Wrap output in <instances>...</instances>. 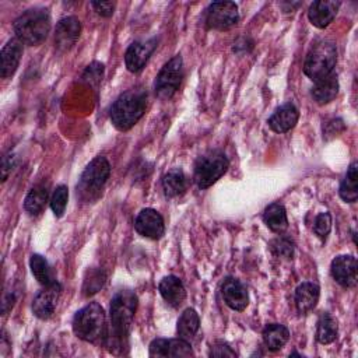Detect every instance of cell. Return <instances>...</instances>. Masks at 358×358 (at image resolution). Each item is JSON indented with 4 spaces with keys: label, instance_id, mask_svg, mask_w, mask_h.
I'll use <instances>...</instances> for the list:
<instances>
[{
    "label": "cell",
    "instance_id": "1",
    "mask_svg": "<svg viewBox=\"0 0 358 358\" xmlns=\"http://www.w3.org/2000/svg\"><path fill=\"white\" fill-rule=\"evenodd\" d=\"M137 309V296L131 291L117 292L110 302V330L106 333L110 350L122 348L127 338L134 313Z\"/></svg>",
    "mask_w": 358,
    "mask_h": 358
},
{
    "label": "cell",
    "instance_id": "2",
    "mask_svg": "<svg viewBox=\"0 0 358 358\" xmlns=\"http://www.w3.org/2000/svg\"><path fill=\"white\" fill-rule=\"evenodd\" d=\"M147 94L143 90H129L119 95L110 108V120L119 130L131 129L144 115Z\"/></svg>",
    "mask_w": 358,
    "mask_h": 358
},
{
    "label": "cell",
    "instance_id": "3",
    "mask_svg": "<svg viewBox=\"0 0 358 358\" xmlns=\"http://www.w3.org/2000/svg\"><path fill=\"white\" fill-rule=\"evenodd\" d=\"M50 31V17L45 8H31L22 13L14 22L17 39L25 45L41 43Z\"/></svg>",
    "mask_w": 358,
    "mask_h": 358
},
{
    "label": "cell",
    "instance_id": "4",
    "mask_svg": "<svg viewBox=\"0 0 358 358\" xmlns=\"http://www.w3.org/2000/svg\"><path fill=\"white\" fill-rule=\"evenodd\" d=\"M74 334L88 343H96L106 337V320L103 308L91 302L83 309H80L73 319Z\"/></svg>",
    "mask_w": 358,
    "mask_h": 358
},
{
    "label": "cell",
    "instance_id": "5",
    "mask_svg": "<svg viewBox=\"0 0 358 358\" xmlns=\"http://www.w3.org/2000/svg\"><path fill=\"white\" fill-rule=\"evenodd\" d=\"M337 63V49L329 41L315 43L308 52L303 63V73L313 81H317L333 73Z\"/></svg>",
    "mask_w": 358,
    "mask_h": 358
},
{
    "label": "cell",
    "instance_id": "6",
    "mask_svg": "<svg viewBox=\"0 0 358 358\" xmlns=\"http://www.w3.org/2000/svg\"><path fill=\"white\" fill-rule=\"evenodd\" d=\"M228 158L221 151H211L200 157L194 165V180L200 189L215 183L228 169Z\"/></svg>",
    "mask_w": 358,
    "mask_h": 358
},
{
    "label": "cell",
    "instance_id": "7",
    "mask_svg": "<svg viewBox=\"0 0 358 358\" xmlns=\"http://www.w3.org/2000/svg\"><path fill=\"white\" fill-rule=\"evenodd\" d=\"M183 78V60L180 55L173 56L164 64L155 78V94L161 99H169L179 88Z\"/></svg>",
    "mask_w": 358,
    "mask_h": 358
},
{
    "label": "cell",
    "instance_id": "8",
    "mask_svg": "<svg viewBox=\"0 0 358 358\" xmlns=\"http://www.w3.org/2000/svg\"><path fill=\"white\" fill-rule=\"evenodd\" d=\"M109 173H110V165L108 159L99 155L87 165L77 187L83 196L91 197L92 194L98 193L102 189V186L106 183L109 178Z\"/></svg>",
    "mask_w": 358,
    "mask_h": 358
},
{
    "label": "cell",
    "instance_id": "9",
    "mask_svg": "<svg viewBox=\"0 0 358 358\" xmlns=\"http://www.w3.org/2000/svg\"><path fill=\"white\" fill-rule=\"evenodd\" d=\"M239 20L238 6L232 1H215L208 6L206 22L213 29H228Z\"/></svg>",
    "mask_w": 358,
    "mask_h": 358
},
{
    "label": "cell",
    "instance_id": "10",
    "mask_svg": "<svg viewBox=\"0 0 358 358\" xmlns=\"http://www.w3.org/2000/svg\"><path fill=\"white\" fill-rule=\"evenodd\" d=\"M193 351L187 340L180 337L178 338H155L150 344V357H161V358H179V357H192Z\"/></svg>",
    "mask_w": 358,
    "mask_h": 358
},
{
    "label": "cell",
    "instance_id": "11",
    "mask_svg": "<svg viewBox=\"0 0 358 358\" xmlns=\"http://www.w3.org/2000/svg\"><path fill=\"white\" fill-rule=\"evenodd\" d=\"M136 231L145 238L158 239L164 235L165 225L162 215L154 208H144L138 213L134 221Z\"/></svg>",
    "mask_w": 358,
    "mask_h": 358
},
{
    "label": "cell",
    "instance_id": "12",
    "mask_svg": "<svg viewBox=\"0 0 358 358\" xmlns=\"http://www.w3.org/2000/svg\"><path fill=\"white\" fill-rule=\"evenodd\" d=\"M330 271L334 281L345 288H351L357 284V260L350 255L337 256L331 262Z\"/></svg>",
    "mask_w": 358,
    "mask_h": 358
},
{
    "label": "cell",
    "instance_id": "13",
    "mask_svg": "<svg viewBox=\"0 0 358 358\" xmlns=\"http://www.w3.org/2000/svg\"><path fill=\"white\" fill-rule=\"evenodd\" d=\"M60 289V284L55 281L50 285H45V288L36 294L32 302V310L35 316H38L39 319H48L53 315Z\"/></svg>",
    "mask_w": 358,
    "mask_h": 358
},
{
    "label": "cell",
    "instance_id": "14",
    "mask_svg": "<svg viewBox=\"0 0 358 358\" xmlns=\"http://www.w3.org/2000/svg\"><path fill=\"white\" fill-rule=\"evenodd\" d=\"M155 46H157L155 39L133 42L127 48L126 55H124V62H126L127 70L131 71V73L140 71L145 66V63L150 59L151 53L154 52Z\"/></svg>",
    "mask_w": 358,
    "mask_h": 358
},
{
    "label": "cell",
    "instance_id": "15",
    "mask_svg": "<svg viewBox=\"0 0 358 358\" xmlns=\"http://www.w3.org/2000/svg\"><path fill=\"white\" fill-rule=\"evenodd\" d=\"M81 32V24L76 17L62 18L55 31V43L59 50H69L77 42Z\"/></svg>",
    "mask_w": 358,
    "mask_h": 358
},
{
    "label": "cell",
    "instance_id": "16",
    "mask_svg": "<svg viewBox=\"0 0 358 358\" xmlns=\"http://www.w3.org/2000/svg\"><path fill=\"white\" fill-rule=\"evenodd\" d=\"M221 294L224 302L234 310H243L249 303V296L245 285L234 277H227L224 280Z\"/></svg>",
    "mask_w": 358,
    "mask_h": 358
},
{
    "label": "cell",
    "instance_id": "17",
    "mask_svg": "<svg viewBox=\"0 0 358 358\" xmlns=\"http://www.w3.org/2000/svg\"><path fill=\"white\" fill-rule=\"evenodd\" d=\"M340 3L334 0H319L313 1L309 7V21L317 28H326L336 17Z\"/></svg>",
    "mask_w": 358,
    "mask_h": 358
},
{
    "label": "cell",
    "instance_id": "18",
    "mask_svg": "<svg viewBox=\"0 0 358 358\" xmlns=\"http://www.w3.org/2000/svg\"><path fill=\"white\" fill-rule=\"evenodd\" d=\"M21 56H22V43L17 38L10 39L3 46L1 53H0V59H1L0 76L3 78H7L15 73V70L20 64Z\"/></svg>",
    "mask_w": 358,
    "mask_h": 358
},
{
    "label": "cell",
    "instance_id": "19",
    "mask_svg": "<svg viewBox=\"0 0 358 358\" xmlns=\"http://www.w3.org/2000/svg\"><path fill=\"white\" fill-rule=\"evenodd\" d=\"M298 109L292 103H284L277 108L268 119V126L275 133H287L298 122Z\"/></svg>",
    "mask_w": 358,
    "mask_h": 358
},
{
    "label": "cell",
    "instance_id": "20",
    "mask_svg": "<svg viewBox=\"0 0 358 358\" xmlns=\"http://www.w3.org/2000/svg\"><path fill=\"white\" fill-rule=\"evenodd\" d=\"M161 296L173 308H178L183 303L186 298V291L185 287L176 275H166L159 281L158 285Z\"/></svg>",
    "mask_w": 358,
    "mask_h": 358
},
{
    "label": "cell",
    "instance_id": "21",
    "mask_svg": "<svg viewBox=\"0 0 358 358\" xmlns=\"http://www.w3.org/2000/svg\"><path fill=\"white\" fill-rule=\"evenodd\" d=\"M319 295H320V289L316 282L306 281L299 284L298 288L295 289V305L298 312L301 313L310 312L316 306L319 301Z\"/></svg>",
    "mask_w": 358,
    "mask_h": 358
},
{
    "label": "cell",
    "instance_id": "22",
    "mask_svg": "<svg viewBox=\"0 0 358 358\" xmlns=\"http://www.w3.org/2000/svg\"><path fill=\"white\" fill-rule=\"evenodd\" d=\"M316 84L312 88V96L319 105L331 102L338 92V80L334 73L315 81Z\"/></svg>",
    "mask_w": 358,
    "mask_h": 358
},
{
    "label": "cell",
    "instance_id": "23",
    "mask_svg": "<svg viewBox=\"0 0 358 358\" xmlns=\"http://www.w3.org/2000/svg\"><path fill=\"white\" fill-rule=\"evenodd\" d=\"M186 176L180 168L169 169L162 178V187L166 197H178L186 190Z\"/></svg>",
    "mask_w": 358,
    "mask_h": 358
},
{
    "label": "cell",
    "instance_id": "24",
    "mask_svg": "<svg viewBox=\"0 0 358 358\" xmlns=\"http://www.w3.org/2000/svg\"><path fill=\"white\" fill-rule=\"evenodd\" d=\"M263 220L266 225L273 231V232H284L288 227V220H287V213L282 204L280 203H273L270 204L263 214Z\"/></svg>",
    "mask_w": 358,
    "mask_h": 358
},
{
    "label": "cell",
    "instance_id": "25",
    "mask_svg": "<svg viewBox=\"0 0 358 358\" xmlns=\"http://www.w3.org/2000/svg\"><path fill=\"white\" fill-rule=\"evenodd\" d=\"M289 338V331L285 326L273 323L264 327L263 330V340L268 350L277 351L285 345V343Z\"/></svg>",
    "mask_w": 358,
    "mask_h": 358
},
{
    "label": "cell",
    "instance_id": "26",
    "mask_svg": "<svg viewBox=\"0 0 358 358\" xmlns=\"http://www.w3.org/2000/svg\"><path fill=\"white\" fill-rule=\"evenodd\" d=\"M200 326V319L197 312L193 308H187L183 310V313L180 315L179 320H178V336L183 340H192Z\"/></svg>",
    "mask_w": 358,
    "mask_h": 358
},
{
    "label": "cell",
    "instance_id": "27",
    "mask_svg": "<svg viewBox=\"0 0 358 358\" xmlns=\"http://www.w3.org/2000/svg\"><path fill=\"white\" fill-rule=\"evenodd\" d=\"M357 162H352L340 185V197L345 203H355L358 199V173Z\"/></svg>",
    "mask_w": 358,
    "mask_h": 358
},
{
    "label": "cell",
    "instance_id": "28",
    "mask_svg": "<svg viewBox=\"0 0 358 358\" xmlns=\"http://www.w3.org/2000/svg\"><path fill=\"white\" fill-rule=\"evenodd\" d=\"M337 322L330 313H322L317 322L316 338L320 344H330L337 337Z\"/></svg>",
    "mask_w": 358,
    "mask_h": 358
},
{
    "label": "cell",
    "instance_id": "29",
    "mask_svg": "<svg viewBox=\"0 0 358 358\" xmlns=\"http://www.w3.org/2000/svg\"><path fill=\"white\" fill-rule=\"evenodd\" d=\"M46 201H48V187L43 185H38L32 187L31 192L27 194L24 201V208L29 214L36 215L43 210Z\"/></svg>",
    "mask_w": 358,
    "mask_h": 358
},
{
    "label": "cell",
    "instance_id": "30",
    "mask_svg": "<svg viewBox=\"0 0 358 358\" xmlns=\"http://www.w3.org/2000/svg\"><path fill=\"white\" fill-rule=\"evenodd\" d=\"M29 266H31V271H32L34 277L42 285H50V284H53L56 281L53 278L52 270H50L46 259L42 257L41 255H32L31 260H29Z\"/></svg>",
    "mask_w": 358,
    "mask_h": 358
},
{
    "label": "cell",
    "instance_id": "31",
    "mask_svg": "<svg viewBox=\"0 0 358 358\" xmlns=\"http://www.w3.org/2000/svg\"><path fill=\"white\" fill-rule=\"evenodd\" d=\"M67 199H69V189L64 185H60L55 189L53 196L50 199V208L55 213L56 217H62L66 206H67Z\"/></svg>",
    "mask_w": 358,
    "mask_h": 358
},
{
    "label": "cell",
    "instance_id": "32",
    "mask_svg": "<svg viewBox=\"0 0 358 358\" xmlns=\"http://www.w3.org/2000/svg\"><path fill=\"white\" fill-rule=\"evenodd\" d=\"M273 252L282 259H291L294 255V243L288 238H277L271 242Z\"/></svg>",
    "mask_w": 358,
    "mask_h": 358
},
{
    "label": "cell",
    "instance_id": "33",
    "mask_svg": "<svg viewBox=\"0 0 358 358\" xmlns=\"http://www.w3.org/2000/svg\"><path fill=\"white\" fill-rule=\"evenodd\" d=\"M330 229H331V215L329 213H320L315 218V224H313L315 234L320 238H326Z\"/></svg>",
    "mask_w": 358,
    "mask_h": 358
},
{
    "label": "cell",
    "instance_id": "34",
    "mask_svg": "<svg viewBox=\"0 0 358 358\" xmlns=\"http://www.w3.org/2000/svg\"><path fill=\"white\" fill-rule=\"evenodd\" d=\"M102 74H103V66L95 62L85 69L83 74V80L87 81L90 85H96L102 80Z\"/></svg>",
    "mask_w": 358,
    "mask_h": 358
},
{
    "label": "cell",
    "instance_id": "35",
    "mask_svg": "<svg viewBox=\"0 0 358 358\" xmlns=\"http://www.w3.org/2000/svg\"><path fill=\"white\" fill-rule=\"evenodd\" d=\"M90 278H91V281L85 280V284H84V291H85L87 295L92 294V292H96L102 287L105 277L101 271H91Z\"/></svg>",
    "mask_w": 358,
    "mask_h": 358
},
{
    "label": "cell",
    "instance_id": "36",
    "mask_svg": "<svg viewBox=\"0 0 358 358\" xmlns=\"http://www.w3.org/2000/svg\"><path fill=\"white\" fill-rule=\"evenodd\" d=\"M235 355H236L235 351L231 350V347L228 344H224V343H217L210 350V357L222 358V357H235Z\"/></svg>",
    "mask_w": 358,
    "mask_h": 358
},
{
    "label": "cell",
    "instance_id": "37",
    "mask_svg": "<svg viewBox=\"0 0 358 358\" xmlns=\"http://www.w3.org/2000/svg\"><path fill=\"white\" fill-rule=\"evenodd\" d=\"M91 6L102 17H110L113 14V8H115L113 1H91Z\"/></svg>",
    "mask_w": 358,
    "mask_h": 358
},
{
    "label": "cell",
    "instance_id": "38",
    "mask_svg": "<svg viewBox=\"0 0 358 358\" xmlns=\"http://www.w3.org/2000/svg\"><path fill=\"white\" fill-rule=\"evenodd\" d=\"M344 129H345V126H344V122H343L341 119H333L331 122L327 123L326 130H324V134H326V137H327V136H337V134H340Z\"/></svg>",
    "mask_w": 358,
    "mask_h": 358
},
{
    "label": "cell",
    "instance_id": "39",
    "mask_svg": "<svg viewBox=\"0 0 358 358\" xmlns=\"http://www.w3.org/2000/svg\"><path fill=\"white\" fill-rule=\"evenodd\" d=\"M13 159L14 157L11 154H7L3 157V165H1V180L4 182L8 176V172L11 171V166H13Z\"/></svg>",
    "mask_w": 358,
    "mask_h": 358
}]
</instances>
